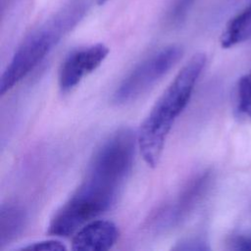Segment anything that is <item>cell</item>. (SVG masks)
I'll use <instances>...</instances> for the list:
<instances>
[{
    "instance_id": "14",
    "label": "cell",
    "mask_w": 251,
    "mask_h": 251,
    "mask_svg": "<svg viewBox=\"0 0 251 251\" xmlns=\"http://www.w3.org/2000/svg\"><path fill=\"white\" fill-rule=\"evenodd\" d=\"M194 0H176L175 6L171 12V17L173 21H178L187 12V9L193 3Z\"/></svg>"
},
{
    "instance_id": "13",
    "label": "cell",
    "mask_w": 251,
    "mask_h": 251,
    "mask_svg": "<svg viewBox=\"0 0 251 251\" xmlns=\"http://www.w3.org/2000/svg\"><path fill=\"white\" fill-rule=\"evenodd\" d=\"M228 248L236 251H251V237L245 235L233 236L228 242Z\"/></svg>"
},
{
    "instance_id": "9",
    "label": "cell",
    "mask_w": 251,
    "mask_h": 251,
    "mask_svg": "<svg viewBox=\"0 0 251 251\" xmlns=\"http://www.w3.org/2000/svg\"><path fill=\"white\" fill-rule=\"evenodd\" d=\"M251 38V2L236 14L224 28L220 43L225 49L231 48Z\"/></svg>"
},
{
    "instance_id": "5",
    "label": "cell",
    "mask_w": 251,
    "mask_h": 251,
    "mask_svg": "<svg viewBox=\"0 0 251 251\" xmlns=\"http://www.w3.org/2000/svg\"><path fill=\"white\" fill-rule=\"evenodd\" d=\"M212 179L210 171H204L193 176L181 189L174 202L161 208L153 218L156 228L173 226L184 219L194 209L207 192Z\"/></svg>"
},
{
    "instance_id": "6",
    "label": "cell",
    "mask_w": 251,
    "mask_h": 251,
    "mask_svg": "<svg viewBox=\"0 0 251 251\" xmlns=\"http://www.w3.org/2000/svg\"><path fill=\"white\" fill-rule=\"evenodd\" d=\"M109 48L102 43L77 49L63 62L59 72V86L63 92L70 91L79 81L95 71L105 60Z\"/></svg>"
},
{
    "instance_id": "2",
    "label": "cell",
    "mask_w": 251,
    "mask_h": 251,
    "mask_svg": "<svg viewBox=\"0 0 251 251\" xmlns=\"http://www.w3.org/2000/svg\"><path fill=\"white\" fill-rule=\"evenodd\" d=\"M206 63L203 53L193 55L158 98L137 133V145L149 167H156L166 138L179 114L188 104Z\"/></svg>"
},
{
    "instance_id": "4",
    "label": "cell",
    "mask_w": 251,
    "mask_h": 251,
    "mask_svg": "<svg viewBox=\"0 0 251 251\" xmlns=\"http://www.w3.org/2000/svg\"><path fill=\"white\" fill-rule=\"evenodd\" d=\"M182 53L179 45H170L143 60L117 87L113 101L125 104L138 98L176 64Z\"/></svg>"
},
{
    "instance_id": "8",
    "label": "cell",
    "mask_w": 251,
    "mask_h": 251,
    "mask_svg": "<svg viewBox=\"0 0 251 251\" xmlns=\"http://www.w3.org/2000/svg\"><path fill=\"white\" fill-rule=\"evenodd\" d=\"M26 212L16 203H7L0 210V245L15 240L24 230L26 224Z\"/></svg>"
},
{
    "instance_id": "10",
    "label": "cell",
    "mask_w": 251,
    "mask_h": 251,
    "mask_svg": "<svg viewBox=\"0 0 251 251\" xmlns=\"http://www.w3.org/2000/svg\"><path fill=\"white\" fill-rule=\"evenodd\" d=\"M234 111L239 118L251 121V70L243 75L236 83Z\"/></svg>"
},
{
    "instance_id": "15",
    "label": "cell",
    "mask_w": 251,
    "mask_h": 251,
    "mask_svg": "<svg viewBox=\"0 0 251 251\" xmlns=\"http://www.w3.org/2000/svg\"><path fill=\"white\" fill-rule=\"evenodd\" d=\"M97 1H98L99 4H103V3H105V2L108 1V0H97Z\"/></svg>"
},
{
    "instance_id": "12",
    "label": "cell",
    "mask_w": 251,
    "mask_h": 251,
    "mask_svg": "<svg viewBox=\"0 0 251 251\" xmlns=\"http://www.w3.org/2000/svg\"><path fill=\"white\" fill-rule=\"evenodd\" d=\"M174 250H207L209 247L207 246V243L200 239V238H187L179 241L176 243V245L173 248Z\"/></svg>"
},
{
    "instance_id": "3",
    "label": "cell",
    "mask_w": 251,
    "mask_h": 251,
    "mask_svg": "<svg viewBox=\"0 0 251 251\" xmlns=\"http://www.w3.org/2000/svg\"><path fill=\"white\" fill-rule=\"evenodd\" d=\"M76 13H64L32 31L19 46L5 69L0 82L4 95L25 78L76 23Z\"/></svg>"
},
{
    "instance_id": "7",
    "label": "cell",
    "mask_w": 251,
    "mask_h": 251,
    "mask_svg": "<svg viewBox=\"0 0 251 251\" xmlns=\"http://www.w3.org/2000/svg\"><path fill=\"white\" fill-rule=\"evenodd\" d=\"M119 234L118 226L111 221H90L74 236L72 249L91 251L108 250L115 245Z\"/></svg>"
},
{
    "instance_id": "1",
    "label": "cell",
    "mask_w": 251,
    "mask_h": 251,
    "mask_svg": "<svg viewBox=\"0 0 251 251\" xmlns=\"http://www.w3.org/2000/svg\"><path fill=\"white\" fill-rule=\"evenodd\" d=\"M136 144L137 134L128 127L118 129L101 144L83 181L52 218L49 234L70 236L111 208L131 170Z\"/></svg>"
},
{
    "instance_id": "11",
    "label": "cell",
    "mask_w": 251,
    "mask_h": 251,
    "mask_svg": "<svg viewBox=\"0 0 251 251\" xmlns=\"http://www.w3.org/2000/svg\"><path fill=\"white\" fill-rule=\"evenodd\" d=\"M22 250H34V251H62L66 250V246L58 240H42L34 242L27 246L21 248Z\"/></svg>"
}]
</instances>
